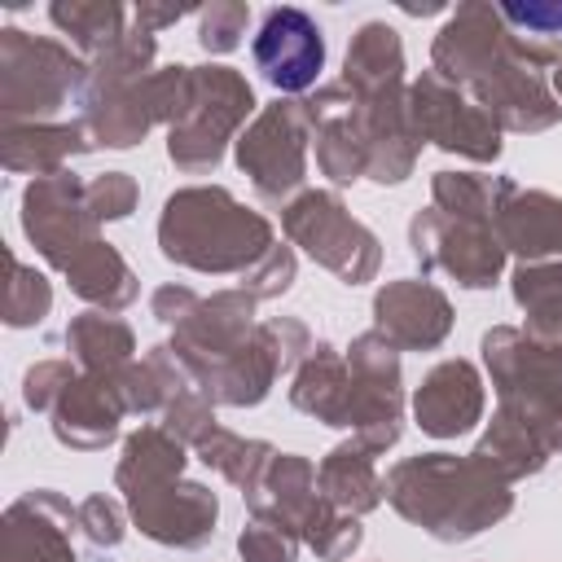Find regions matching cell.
<instances>
[{
    "label": "cell",
    "mask_w": 562,
    "mask_h": 562,
    "mask_svg": "<svg viewBox=\"0 0 562 562\" xmlns=\"http://www.w3.org/2000/svg\"><path fill=\"white\" fill-rule=\"evenodd\" d=\"M435 75L470 92L501 132H544L562 119L544 66L562 61L558 40L514 35L492 4H461L430 48Z\"/></svg>",
    "instance_id": "6da1fadb"
},
{
    "label": "cell",
    "mask_w": 562,
    "mask_h": 562,
    "mask_svg": "<svg viewBox=\"0 0 562 562\" xmlns=\"http://www.w3.org/2000/svg\"><path fill=\"white\" fill-rule=\"evenodd\" d=\"M382 487L400 518L448 544L496 527L514 509V492L501 474H492L474 457H452V452L404 457L391 465Z\"/></svg>",
    "instance_id": "7a4b0ae2"
},
{
    "label": "cell",
    "mask_w": 562,
    "mask_h": 562,
    "mask_svg": "<svg viewBox=\"0 0 562 562\" xmlns=\"http://www.w3.org/2000/svg\"><path fill=\"white\" fill-rule=\"evenodd\" d=\"M158 246L162 259L193 268V272H237L246 277L272 246V224L241 206L220 184H193L162 202L158 215Z\"/></svg>",
    "instance_id": "3957f363"
},
{
    "label": "cell",
    "mask_w": 562,
    "mask_h": 562,
    "mask_svg": "<svg viewBox=\"0 0 562 562\" xmlns=\"http://www.w3.org/2000/svg\"><path fill=\"white\" fill-rule=\"evenodd\" d=\"M483 364L501 413L527 426L549 457L562 452V347L536 342L514 325H496L483 334Z\"/></svg>",
    "instance_id": "277c9868"
},
{
    "label": "cell",
    "mask_w": 562,
    "mask_h": 562,
    "mask_svg": "<svg viewBox=\"0 0 562 562\" xmlns=\"http://www.w3.org/2000/svg\"><path fill=\"white\" fill-rule=\"evenodd\" d=\"M88 61L66 44L26 35L18 26L0 31V127L48 123L70 97H79Z\"/></svg>",
    "instance_id": "5b68a950"
},
{
    "label": "cell",
    "mask_w": 562,
    "mask_h": 562,
    "mask_svg": "<svg viewBox=\"0 0 562 562\" xmlns=\"http://www.w3.org/2000/svg\"><path fill=\"white\" fill-rule=\"evenodd\" d=\"M255 114L250 83L228 66H193V92L176 127H167V158L189 171H215L224 158V145L237 136V127Z\"/></svg>",
    "instance_id": "8992f818"
},
{
    "label": "cell",
    "mask_w": 562,
    "mask_h": 562,
    "mask_svg": "<svg viewBox=\"0 0 562 562\" xmlns=\"http://www.w3.org/2000/svg\"><path fill=\"white\" fill-rule=\"evenodd\" d=\"M281 228L294 246H303L321 268H329L342 285H364L378 277L382 246L378 237L347 211V202L329 189H303L281 206Z\"/></svg>",
    "instance_id": "52a82bcc"
},
{
    "label": "cell",
    "mask_w": 562,
    "mask_h": 562,
    "mask_svg": "<svg viewBox=\"0 0 562 562\" xmlns=\"http://www.w3.org/2000/svg\"><path fill=\"white\" fill-rule=\"evenodd\" d=\"M307 105L303 101H272L263 105L250 127L237 136V167L250 176L263 202H294L307 180Z\"/></svg>",
    "instance_id": "ba28073f"
},
{
    "label": "cell",
    "mask_w": 562,
    "mask_h": 562,
    "mask_svg": "<svg viewBox=\"0 0 562 562\" xmlns=\"http://www.w3.org/2000/svg\"><path fill=\"white\" fill-rule=\"evenodd\" d=\"M351 369V400H347V422L351 439H360L369 452H386L400 443L404 430V382H400V351L378 334L351 338L342 351Z\"/></svg>",
    "instance_id": "9c48e42d"
},
{
    "label": "cell",
    "mask_w": 562,
    "mask_h": 562,
    "mask_svg": "<svg viewBox=\"0 0 562 562\" xmlns=\"http://www.w3.org/2000/svg\"><path fill=\"white\" fill-rule=\"evenodd\" d=\"M408 119H413L417 140H430V145L461 154L470 162H496L501 158L496 119L435 70H422V79L408 83Z\"/></svg>",
    "instance_id": "30bf717a"
},
{
    "label": "cell",
    "mask_w": 562,
    "mask_h": 562,
    "mask_svg": "<svg viewBox=\"0 0 562 562\" xmlns=\"http://www.w3.org/2000/svg\"><path fill=\"white\" fill-rule=\"evenodd\" d=\"M408 241L422 272H448L465 290H487L505 268V246L492 224L457 220V215H443L439 206L413 215Z\"/></svg>",
    "instance_id": "8fae6325"
},
{
    "label": "cell",
    "mask_w": 562,
    "mask_h": 562,
    "mask_svg": "<svg viewBox=\"0 0 562 562\" xmlns=\"http://www.w3.org/2000/svg\"><path fill=\"white\" fill-rule=\"evenodd\" d=\"M88 184L75 171H57V176H40L26 184L22 193V233L31 237V246L57 268L66 272V263L88 250L97 237V215L88 211Z\"/></svg>",
    "instance_id": "7c38bea8"
},
{
    "label": "cell",
    "mask_w": 562,
    "mask_h": 562,
    "mask_svg": "<svg viewBox=\"0 0 562 562\" xmlns=\"http://www.w3.org/2000/svg\"><path fill=\"white\" fill-rule=\"evenodd\" d=\"M123 501H127L132 522H136L149 540H158V544H167V549H202V544L215 536L220 501H215V492L202 487V483L171 479V483L132 492V496H123Z\"/></svg>",
    "instance_id": "4fadbf2b"
},
{
    "label": "cell",
    "mask_w": 562,
    "mask_h": 562,
    "mask_svg": "<svg viewBox=\"0 0 562 562\" xmlns=\"http://www.w3.org/2000/svg\"><path fill=\"white\" fill-rule=\"evenodd\" d=\"M250 57L277 92H307L325 66V40H321V26L303 9L281 4L263 13Z\"/></svg>",
    "instance_id": "5bb4252c"
},
{
    "label": "cell",
    "mask_w": 562,
    "mask_h": 562,
    "mask_svg": "<svg viewBox=\"0 0 562 562\" xmlns=\"http://www.w3.org/2000/svg\"><path fill=\"white\" fill-rule=\"evenodd\" d=\"M373 329L395 351H435L452 334V303L439 285L400 277L386 281L373 299Z\"/></svg>",
    "instance_id": "9a60e30c"
},
{
    "label": "cell",
    "mask_w": 562,
    "mask_h": 562,
    "mask_svg": "<svg viewBox=\"0 0 562 562\" xmlns=\"http://www.w3.org/2000/svg\"><path fill=\"white\" fill-rule=\"evenodd\" d=\"M303 105H307V123L316 136V167L334 184H351V180L369 176V145H364L356 92L347 83H329Z\"/></svg>",
    "instance_id": "2e32d148"
},
{
    "label": "cell",
    "mask_w": 562,
    "mask_h": 562,
    "mask_svg": "<svg viewBox=\"0 0 562 562\" xmlns=\"http://www.w3.org/2000/svg\"><path fill=\"white\" fill-rule=\"evenodd\" d=\"M70 531H79V509L66 496L26 492L4 509V562H75Z\"/></svg>",
    "instance_id": "e0dca14e"
},
{
    "label": "cell",
    "mask_w": 562,
    "mask_h": 562,
    "mask_svg": "<svg viewBox=\"0 0 562 562\" xmlns=\"http://www.w3.org/2000/svg\"><path fill=\"white\" fill-rule=\"evenodd\" d=\"M413 417L435 439H457L483 422V378L470 360H439L413 391Z\"/></svg>",
    "instance_id": "ac0fdd59"
},
{
    "label": "cell",
    "mask_w": 562,
    "mask_h": 562,
    "mask_svg": "<svg viewBox=\"0 0 562 562\" xmlns=\"http://www.w3.org/2000/svg\"><path fill=\"white\" fill-rule=\"evenodd\" d=\"M127 417V404L119 395L114 378H97V373H79L61 400L48 408L53 435L57 443L75 448V452H97L119 435V422Z\"/></svg>",
    "instance_id": "d6986e66"
},
{
    "label": "cell",
    "mask_w": 562,
    "mask_h": 562,
    "mask_svg": "<svg viewBox=\"0 0 562 562\" xmlns=\"http://www.w3.org/2000/svg\"><path fill=\"white\" fill-rule=\"evenodd\" d=\"M241 501L250 505V514L259 522H272V527H285L290 536H303L307 518L316 514V505L325 501L321 496V483H316V465L299 452H277L263 474L241 492Z\"/></svg>",
    "instance_id": "ffe728a7"
},
{
    "label": "cell",
    "mask_w": 562,
    "mask_h": 562,
    "mask_svg": "<svg viewBox=\"0 0 562 562\" xmlns=\"http://www.w3.org/2000/svg\"><path fill=\"white\" fill-rule=\"evenodd\" d=\"M92 136V145H110V149H132L136 140H145V132L154 123H167V92H162V79L158 70L119 88V92H105L97 101L83 105V119H79Z\"/></svg>",
    "instance_id": "44dd1931"
},
{
    "label": "cell",
    "mask_w": 562,
    "mask_h": 562,
    "mask_svg": "<svg viewBox=\"0 0 562 562\" xmlns=\"http://www.w3.org/2000/svg\"><path fill=\"white\" fill-rule=\"evenodd\" d=\"M492 228H496L505 255L514 250L522 263L553 259L562 250V198L544 193V189L509 184L501 206H496Z\"/></svg>",
    "instance_id": "7402d4cb"
},
{
    "label": "cell",
    "mask_w": 562,
    "mask_h": 562,
    "mask_svg": "<svg viewBox=\"0 0 562 562\" xmlns=\"http://www.w3.org/2000/svg\"><path fill=\"white\" fill-rule=\"evenodd\" d=\"M92 136L83 123H9L0 127V162L26 176H57L75 154H88Z\"/></svg>",
    "instance_id": "603a6c76"
},
{
    "label": "cell",
    "mask_w": 562,
    "mask_h": 562,
    "mask_svg": "<svg viewBox=\"0 0 562 562\" xmlns=\"http://www.w3.org/2000/svg\"><path fill=\"white\" fill-rule=\"evenodd\" d=\"M347 400H351V369L347 356L334 351L329 342H312V351L303 356V364L294 369V386H290V404L325 426H342L347 422Z\"/></svg>",
    "instance_id": "cb8c5ba5"
},
{
    "label": "cell",
    "mask_w": 562,
    "mask_h": 562,
    "mask_svg": "<svg viewBox=\"0 0 562 562\" xmlns=\"http://www.w3.org/2000/svg\"><path fill=\"white\" fill-rule=\"evenodd\" d=\"M378 452H369L360 439H342L338 448H329L316 465V483H321V496L329 505H338L342 514H369L382 505L386 487H382V474L373 465Z\"/></svg>",
    "instance_id": "d4e9b609"
},
{
    "label": "cell",
    "mask_w": 562,
    "mask_h": 562,
    "mask_svg": "<svg viewBox=\"0 0 562 562\" xmlns=\"http://www.w3.org/2000/svg\"><path fill=\"white\" fill-rule=\"evenodd\" d=\"M342 83L356 97H382V92L404 88V48L386 22H364L356 31L347 61H342Z\"/></svg>",
    "instance_id": "484cf974"
},
{
    "label": "cell",
    "mask_w": 562,
    "mask_h": 562,
    "mask_svg": "<svg viewBox=\"0 0 562 562\" xmlns=\"http://www.w3.org/2000/svg\"><path fill=\"white\" fill-rule=\"evenodd\" d=\"M61 277H66L70 290H75L83 303H92L97 312H123V307L140 294L136 272L127 268V259H123L110 241H92L88 250H79V255L66 263Z\"/></svg>",
    "instance_id": "4316f807"
},
{
    "label": "cell",
    "mask_w": 562,
    "mask_h": 562,
    "mask_svg": "<svg viewBox=\"0 0 562 562\" xmlns=\"http://www.w3.org/2000/svg\"><path fill=\"white\" fill-rule=\"evenodd\" d=\"M66 351L79 364V373L114 378V373H123L132 364L136 334L114 312H83V316H75L66 325Z\"/></svg>",
    "instance_id": "83f0119b"
},
{
    "label": "cell",
    "mask_w": 562,
    "mask_h": 562,
    "mask_svg": "<svg viewBox=\"0 0 562 562\" xmlns=\"http://www.w3.org/2000/svg\"><path fill=\"white\" fill-rule=\"evenodd\" d=\"M184 443L162 430V426H140L123 439V457H119V470H114V487L123 496L132 492H145V487H158V483H171V479H184Z\"/></svg>",
    "instance_id": "f1b7e54d"
},
{
    "label": "cell",
    "mask_w": 562,
    "mask_h": 562,
    "mask_svg": "<svg viewBox=\"0 0 562 562\" xmlns=\"http://www.w3.org/2000/svg\"><path fill=\"white\" fill-rule=\"evenodd\" d=\"M514 303L527 312L522 334L536 342L562 347V263L540 259V263H518L514 268Z\"/></svg>",
    "instance_id": "f546056e"
},
{
    "label": "cell",
    "mask_w": 562,
    "mask_h": 562,
    "mask_svg": "<svg viewBox=\"0 0 562 562\" xmlns=\"http://www.w3.org/2000/svg\"><path fill=\"white\" fill-rule=\"evenodd\" d=\"M470 457L483 461V465H487L492 474H501L505 483L527 479V474H540V470L549 465L544 443H540L527 426H518L514 417H505L501 408H496V417L487 422V430L479 435V443H474Z\"/></svg>",
    "instance_id": "4dcf8cb0"
},
{
    "label": "cell",
    "mask_w": 562,
    "mask_h": 562,
    "mask_svg": "<svg viewBox=\"0 0 562 562\" xmlns=\"http://www.w3.org/2000/svg\"><path fill=\"white\" fill-rule=\"evenodd\" d=\"M514 180L509 176H483V171H435L430 180V206L457 220H496V206Z\"/></svg>",
    "instance_id": "1f68e13d"
},
{
    "label": "cell",
    "mask_w": 562,
    "mask_h": 562,
    "mask_svg": "<svg viewBox=\"0 0 562 562\" xmlns=\"http://www.w3.org/2000/svg\"><path fill=\"white\" fill-rule=\"evenodd\" d=\"M193 452H198L215 474H224L237 492H246V487L263 474V465L277 457V448H272V443H263V439H246V435H233V430H224V426H215L211 435H202V439L193 443Z\"/></svg>",
    "instance_id": "d6a6232c"
},
{
    "label": "cell",
    "mask_w": 562,
    "mask_h": 562,
    "mask_svg": "<svg viewBox=\"0 0 562 562\" xmlns=\"http://www.w3.org/2000/svg\"><path fill=\"white\" fill-rule=\"evenodd\" d=\"M53 26H61L83 53L101 57L105 48H114L127 31H123V9L119 4H53L48 9Z\"/></svg>",
    "instance_id": "836d02e7"
},
{
    "label": "cell",
    "mask_w": 562,
    "mask_h": 562,
    "mask_svg": "<svg viewBox=\"0 0 562 562\" xmlns=\"http://www.w3.org/2000/svg\"><path fill=\"white\" fill-rule=\"evenodd\" d=\"M299 540H303L316 558H325V562H342V558H351V553L360 549L364 531H360V518H356V514H342L338 505L321 501L316 514L307 518V527H303Z\"/></svg>",
    "instance_id": "e575fe53"
},
{
    "label": "cell",
    "mask_w": 562,
    "mask_h": 562,
    "mask_svg": "<svg viewBox=\"0 0 562 562\" xmlns=\"http://www.w3.org/2000/svg\"><path fill=\"white\" fill-rule=\"evenodd\" d=\"M53 307V285L44 281V272L26 268L18 255H9V285H4V325L26 329L40 325Z\"/></svg>",
    "instance_id": "d590c367"
},
{
    "label": "cell",
    "mask_w": 562,
    "mask_h": 562,
    "mask_svg": "<svg viewBox=\"0 0 562 562\" xmlns=\"http://www.w3.org/2000/svg\"><path fill=\"white\" fill-rule=\"evenodd\" d=\"M220 422H215V404L198 391V386H184L167 408H162V430H171L184 448H193L202 435H211Z\"/></svg>",
    "instance_id": "8d00e7d4"
},
{
    "label": "cell",
    "mask_w": 562,
    "mask_h": 562,
    "mask_svg": "<svg viewBox=\"0 0 562 562\" xmlns=\"http://www.w3.org/2000/svg\"><path fill=\"white\" fill-rule=\"evenodd\" d=\"M83 193H88V211L97 215V224H105V220H127V215L136 211V198H140V189H136V180H132L127 171L92 176Z\"/></svg>",
    "instance_id": "74e56055"
},
{
    "label": "cell",
    "mask_w": 562,
    "mask_h": 562,
    "mask_svg": "<svg viewBox=\"0 0 562 562\" xmlns=\"http://www.w3.org/2000/svg\"><path fill=\"white\" fill-rule=\"evenodd\" d=\"M75 378H79V364H75V360H40V364H31L26 378H22V400H26V408H31V413H48Z\"/></svg>",
    "instance_id": "f35d334b"
},
{
    "label": "cell",
    "mask_w": 562,
    "mask_h": 562,
    "mask_svg": "<svg viewBox=\"0 0 562 562\" xmlns=\"http://www.w3.org/2000/svg\"><path fill=\"white\" fill-rule=\"evenodd\" d=\"M79 509V536L88 540V544H97V549H114L119 540H123V505L114 501V496H105V492H97V496H88L83 505H75Z\"/></svg>",
    "instance_id": "ab89813d"
},
{
    "label": "cell",
    "mask_w": 562,
    "mask_h": 562,
    "mask_svg": "<svg viewBox=\"0 0 562 562\" xmlns=\"http://www.w3.org/2000/svg\"><path fill=\"white\" fill-rule=\"evenodd\" d=\"M294 268H299V263H294V250H290V246H272V250L241 277V290L255 294L259 303H263V299H281V294L294 285Z\"/></svg>",
    "instance_id": "60d3db41"
},
{
    "label": "cell",
    "mask_w": 562,
    "mask_h": 562,
    "mask_svg": "<svg viewBox=\"0 0 562 562\" xmlns=\"http://www.w3.org/2000/svg\"><path fill=\"white\" fill-rule=\"evenodd\" d=\"M237 553H241V562H294L299 536H290L285 527H272V522H259L255 518L250 527H241Z\"/></svg>",
    "instance_id": "b9f144b4"
},
{
    "label": "cell",
    "mask_w": 562,
    "mask_h": 562,
    "mask_svg": "<svg viewBox=\"0 0 562 562\" xmlns=\"http://www.w3.org/2000/svg\"><path fill=\"white\" fill-rule=\"evenodd\" d=\"M246 18H250L246 4H211V9H202L198 44L206 53H233L237 40H241V31H246Z\"/></svg>",
    "instance_id": "7bdbcfd3"
},
{
    "label": "cell",
    "mask_w": 562,
    "mask_h": 562,
    "mask_svg": "<svg viewBox=\"0 0 562 562\" xmlns=\"http://www.w3.org/2000/svg\"><path fill=\"white\" fill-rule=\"evenodd\" d=\"M501 18L514 26H527L536 40L562 35V4H501Z\"/></svg>",
    "instance_id": "ee69618b"
},
{
    "label": "cell",
    "mask_w": 562,
    "mask_h": 562,
    "mask_svg": "<svg viewBox=\"0 0 562 562\" xmlns=\"http://www.w3.org/2000/svg\"><path fill=\"white\" fill-rule=\"evenodd\" d=\"M202 294H193L189 285H158L154 290V299H149V307H154V316L162 321V325H180L189 312H193V303H198Z\"/></svg>",
    "instance_id": "f6af8a7d"
},
{
    "label": "cell",
    "mask_w": 562,
    "mask_h": 562,
    "mask_svg": "<svg viewBox=\"0 0 562 562\" xmlns=\"http://www.w3.org/2000/svg\"><path fill=\"white\" fill-rule=\"evenodd\" d=\"M553 88H558V101H562V61H558V75H553Z\"/></svg>",
    "instance_id": "bcb514c9"
}]
</instances>
